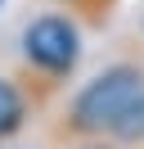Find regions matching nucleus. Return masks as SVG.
<instances>
[{"instance_id": "1", "label": "nucleus", "mask_w": 144, "mask_h": 149, "mask_svg": "<svg viewBox=\"0 0 144 149\" xmlns=\"http://www.w3.org/2000/svg\"><path fill=\"white\" fill-rule=\"evenodd\" d=\"M140 100H144V68L140 63H113L77 91V100L68 104V118H63V136H86V140L113 136L117 122Z\"/></svg>"}, {"instance_id": "2", "label": "nucleus", "mask_w": 144, "mask_h": 149, "mask_svg": "<svg viewBox=\"0 0 144 149\" xmlns=\"http://www.w3.org/2000/svg\"><path fill=\"white\" fill-rule=\"evenodd\" d=\"M23 59L45 81H63L81 59V32L68 14H41L23 27Z\"/></svg>"}, {"instance_id": "3", "label": "nucleus", "mask_w": 144, "mask_h": 149, "mask_svg": "<svg viewBox=\"0 0 144 149\" xmlns=\"http://www.w3.org/2000/svg\"><path fill=\"white\" fill-rule=\"evenodd\" d=\"M23 122H27V95L9 77H0V140H9Z\"/></svg>"}, {"instance_id": "4", "label": "nucleus", "mask_w": 144, "mask_h": 149, "mask_svg": "<svg viewBox=\"0 0 144 149\" xmlns=\"http://www.w3.org/2000/svg\"><path fill=\"white\" fill-rule=\"evenodd\" d=\"M117 140H144V100L135 104L131 113H126L122 122H117V131H113Z\"/></svg>"}, {"instance_id": "5", "label": "nucleus", "mask_w": 144, "mask_h": 149, "mask_svg": "<svg viewBox=\"0 0 144 149\" xmlns=\"http://www.w3.org/2000/svg\"><path fill=\"white\" fill-rule=\"evenodd\" d=\"M81 149H113V145H81Z\"/></svg>"}, {"instance_id": "6", "label": "nucleus", "mask_w": 144, "mask_h": 149, "mask_svg": "<svg viewBox=\"0 0 144 149\" xmlns=\"http://www.w3.org/2000/svg\"><path fill=\"white\" fill-rule=\"evenodd\" d=\"M0 5H5V0H0Z\"/></svg>"}]
</instances>
